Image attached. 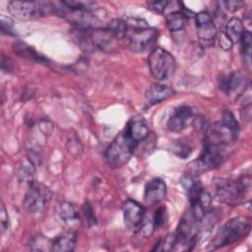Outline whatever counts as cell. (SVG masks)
Returning a JSON list of instances; mask_svg holds the SVG:
<instances>
[{"mask_svg":"<svg viewBox=\"0 0 252 252\" xmlns=\"http://www.w3.org/2000/svg\"><path fill=\"white\" fill-rule=\"evenodd\" d=\"M125 38L129 49L134 53H143L150 49L158 37V31L150 27L145 20L129 18L126 20Z\"/></svg>","mask_w":252,"mask_h":252,"instance_id":"1","label":"cell"},{"mask_svg":"<svg viewBox=\"0 0 252 252\" xmlns=\"http://www.w3.org/2000/svg\"><path fill=\"white\" fill-rule=\"evenodd\" d=\"M251 230V220L248 217L239 216L226 221L215 234L208 249L216 250L230 245L245 237Z\"/></svg>","mask_w":252,"mask_h":252,"instance_id":"2","label":"cell"},{"mask_svg":"<svg viewBox=\"0 0 252 252\" xmlns=\"http://www.w3.org/2000/svg\"><path fill=\"white\" fill-rule=\"evenodd\" d=\"M250 175L242 174L238 179L217 178L215 179L216 197L226 205H237L241 202L250 188Z\"/></svg>","mask_w":252,"mask_h":252,"instance_id":"3","label":"cell"},{"mask_svg":"<svg viewBox=\"0 0 252 252\" xmlns=\"http://www.w3.org/2000/svg\"><path fill=\"white\" fill-rule=\"evenodd\" d=\"M225 158V146L205 142L200 157L188 164L186 173L198 176L205 171L220 167Z\"/></svg>","mask_w":252,"mask_h":252,"instance_id":"4","label":"cell"},{"mask_svg":"<svg viewBox=\"0 0 252 252\" xmlns=\"http://www.w3.org/2000/svg\"><path fill=\"white\" fill-rule=\"evenodd\" d=\"M138 145L125 130L122 131L113 139L105 151L104 158L107 164L114 168L124 165L131 158Z\"/></svg>","mask_w":252,"mask_h":252,"instance_id":"5","label":"cell"},{"mask_svg":"<svg viewBox=\"0 0 252 252\" xmlns=\"http://www.w3.org/2000/svg\"><path fill=\"white\" fill-rule=\"evenodd\" d=\"M202 220H199L190 209L184 213L174 232L175 249L178 247L183 250L193 249L201 233Z\"/></svg>","mask_w":252,"mask_h":252,"instance_id":"6","label":"cell"},{"mask_svg":"<svg viewBox=\"0 0 252 252\" xmlns=\"http://www.w3.org/2000/svg\"><path fill=\"white\" fill-rule=\"evenodd\" d=\"M148 64L152 76L158 81L169 80L174 75L176 69V62L173 56L159 46L152 50Z\"/></svg>","mask_w":252,"mask_h":252,"instance_id":"7","label":"cell"},{"mask_svg":"<svg viewBox=\"0 0 252 252\" xmlns=\"http://www.w3.org/2000/svg\"><path fill=\"white\" fill-rule=\"evenodd\" d=\"M53 9L50 2L46 1H10L8 11L19 20H33L48 15Z\"/></svg>","mask_w":252,"mask_h":252,"instance_id":"8","label":"cell"},{"mask_svg":"<svg viewBox=\"0 0 252 252\" xmlns=\"http://www.w3.org/2000/svg\"><path fill=\"white\" fill-rule=\"evenodd\" d=\"M51 197L52 192L49 188L34 181L29 185L24 199V207L30 214H38L51 200Z\"/></svg>","mask_w":252,"mask_h":252,"instance_id":"9","label":"cell"},{"mask_svg":"<svg viewBox=\"0 0 252 252\" xmlns=\"http://www.w3.org/2000/svg\"><path fill=\"white\" fill-rule=\"evenodd\" d=\"M196 33L203 47H210L218 35V29L210 13L203 11L196 15Z\"/></svg>","mask_w":252,"mask_h":252,"instance_id":"10","label":"cell"},{"mask_svg":"<svg viewBox=\"0 0 252 252\" xmlns=\"http://www.w3.org/2000/svg\"><path fill=\"white\" fill-rule=\"evenodd\" d=\"M123 220L126 227L132 231H139L145 216V209L134 200H126L122 205Z\"/></svg>","mask_w":252,"mask_h":252,"instance_id":"11","label":"cell"},{"mask_svg":"<svg viewBox=\"0 0 252 252\" xmlns=\"http://www.w3.org/2000/svg\"><path fill=\"white\" fill-rule=\"evenodd\" d=\"M194 110L191 106L183 104L177 106L167 120V129L170 132L179 133L191 125L194 121Z\"/></svg>","mask_w":252,"mask_h":252,"instance_id":"12","label":"cell"},{"mask_svg":"<svg viewBox=\"0 0 252 252\" xmlns=\"http://www.w3.org/2000/svg\"><path fill=\"white\" fill-rule=\"evenodd\" d=\"M237 139V135H235L226 125H224L221 121L215 122L211 124L205 133V142L227 146L231 142Z\"/></svg>","mask_w":252,"mask_h":252,"instance_id":"13","label":"cell"},{"mask_svg":"<svg viewBox=\"0 0 252 252\" xmlns=\"http://www.w3.org/2000/svg\"><path fill=\"white\" fill-rule=\"evenodd\" d=\"M247 80L245 76L239 71H234L220 80V88L229 96L237 98L243 92H245Z\"/></svg>","mask_w":252,"mask_h":252,"instance_id":"14","label":"cell"},{"mask_svg":"<svg viewBox=\"0 0 252 252\" xmlns=\"http://www.w3.org/2000/svg\"><path fill=\"white\" fill-rule=\"evenodd\" d=\"M166 196V184L161 178H153L145 186L144 200L149 205L161 202Z\"/></svg>","mask_w":252,"mask_h":252,"instance_id":"15","label":"cell"},{"mask_svg":"<svg viewBox=\"0 0 252 252\" xmlns=\"http://www.w3.org/2000/svg\"><path fill=\"white\" fill-rule=\"evenodd\" d=\"M124 130L138 144L144 141L150 134L149 125L145 118L142 116L132 117L128 121Z\"/></svg>","mask_w":252,"mask_h":252,"instance_id":"16","label":"cell"},{"mask_svg":"<svg viewBox=\"0 0 252 252\" xmlns=\"http://www.w3.org/2000/svg\"><path fill=\"white\" fill-rule=\"evenodd\" d=\"M174 94V90L166 85L160 83H155L151 85L146 91L145 96L146 100L150 105L157 104L162 100L172 96Z\"/></svg>","mask_w":252,"mask_h":252,"instance_id":"17","label":"cell"},{"mask_svg":"<svg viewBox=\"0 0 252 252\" xmlns=\"http://www.w3.org/2000/svg\"><path fill=\"white\" fill-rule=\"evenodd\" d=\"M58 216L60 220L70 227V229L75 228L81 222L79 210L70 202H62L59 205Z\"/></svg>","mask_w":252,"mask_h":252,"instance_id":"18","label":"cell"},{"mask_svg":"<svg viewBox=\"0 0 252 252\" xmlns=\"http://www.w3.org/2000/svg\"><path fill=\"white\" fill-rule=\"evenodd\" d=\"M77 232L74 229H69L59 234L52 243V251L66 252L73 251L76 247Z\"/></svg>","mask_w":252,"mask_h":252,"instance_id":"19","label":"cell"},{"mask_svg":"<svg viewBox=\"0 0 252 252\" xmlns=\"http://www.w3.org/2000/svg\"><path fill=\"white\" fill-rule=\"evenodd\" d=\"M244 30L245 29L243 27L241 20H239L238 18H231L226 23L224 33L234 44L235 42H239V39H240Z\"/></svg>","mask_w":252,"mask_h":252,"instance_id":"20","label":"cell"},{"mask_svg":"<svg viewBox=\"0 0 252 252\" xmlns=\"http://www.w3.org/2000/svg\"><path fill=\"white\" fill-rule=\"evenodd\" d=\"M186 16L182 13V11L171 12L165 17L166 26L171 32H178L184 30L186 25Z\"/></svg>","mask_w":252,"mask_h":252,"instance_id":"21","label":"cell"},{"mask_svg":"<svg viewBox=\"0 0 252 252\" xmlns=\"http://www.w3.org/2000/svg\"><path fill=\"white\" fill-rule=\"evenodd\" d=\"M13 46H14L15 52L22 57H25V58H28V59H31V60H33V61H36L39 63L46 62V59L42 55L38 54L33 48L27 45L26 43L16 42Z\"/></svg>","mask_w":252,"mask_h":252,"instance_id":"22","label":"cell"},{"mask_svg":"<svg viewBox=\"0 0 252 252\" xmlns=\"http://www.w3.org/2000/svg\"><path fill=\"white\" fill-rule=\"evenodd\" d=\"M34 172H35V169L32 161L31 159H27L22 161V163L19 166L17 174L21 181L27 183L28 185H31L32 182H34L33 180Z\"/></svg>","mask_w":252,"mask_h":252,"instance_id":"23","label":"cell"},{"mask_svg":"<svg viewBox=\"0 0 252 252\" xmlns=\"http://www.w3.org/2000/svg\"><path fill=\"white\" fill-rule=\"evenodd\" d=\"M240 50H241V55L243 57L244 63L250 68L251 65V46H252V36L251 32L248 30H244L240 39Z\"/></svg>","mask_w":252,"mask_h":252,"instance_id":"24","label":"cell"},{"mask_svg":"<svg viewBox=\"0 0 252 252\" xmlns=\"http://www.w3.org/2000/svg\"><path fill=\"white\" fill-rule=\"evenodd\" d=\"M106 29L115 37L116 40L125 38L127 32V23L123 19H114L107 24Z\"/></svg>","mask_w":252,"mask_h":252,"instance_id":"25","label":"cell"},{"mask_svg":"<svg viewBox=\"0 0 252 252\" xmlns=\"http://www.w3.org/2000/svg\"><path fill=\"white\" fill-rule=\"evenodd\" d=\"M171 151L178 158H186L191 155V153L193 151V147L189 141L179 140V141H175L172 144Z\"/></svg>","mask_w":252,"mask_h":252,"instance_id":"26","label":"cell"},{"mask_svg":"<svg viewBox=\"0 0 252 252\" xmlns=\"http://www.w3.org/2000/svg\"><path fill=\"white\" fill-rule=\"evenodd\" d=\"M53 240L45 237L44 235H36L32 238L30 248L32 251H52Z\"/></svg>","mask_w":252,"mask_h":252,"instance_id":"27","label":"cell"},{"mask_svg":"<svg viewBox=\"0 0 252 252\" xmlns=\"http://www.w3.org/2000/svg\"><path fill=\"white\" fill-rule=\"evenodd\" d=\"M224 125H226L235 135L238 136L239 133V125L234 115L229 110H224L221 114V120Z\"/></svg>","mask_w":252,"mask_h":252,"instance_id":"28","label":"cell"},{"mask_svg":"<svg viewBox=\"0 0 252 252\" xmlns=\"http://www.w3.org/2000/svg\"><path fill=\"white\" fill-rule=\"evenodd\" d=\"M153 220H154L156 228H158L164 225L166 221V209L164 207H159L158 210H156L153 216Z\"/></svg>","mask_w":252,"mask_h":252,"instance_id":"29","label":"cell"},{"mask_svg":"<svg viewBox=\"0 0 252 252\" xmlns=\"http://www.w3.org/2000/svg\"><path fill=\"white\" fill-rule=\"evenodd\" d=\"M148 7L150 10L158 13V14H162L163 11L165 10L166 6L168 5V1H148L147 2Z\"/></svg>","mask_w":252,"mask_h":252,"instance_id":"30","label":"cell"},{"mask_svg":"<svg viewBox=\"0 0 252 252\" xmlns=\"http://www.w3.org/2000/svg\"><path fill=\"white\" fill-rule=\"evenodd\" d=\"M1 32L3 33L10 34V35L15 34L13 21L10 18H6L4 16L1 17Z\"/></svg>","mask_w":252,"mask_h":252,"instance_id":"31","label":"cell"},{"mask_svg":"<svg viewBox=\"0 0 252 252\" xmlns=\"http://www.w3.org/2000/svg\"><path fill=\"white\" fill-rule=\"evenodd\" d=\"M218 40H219L220 47L223 50H229L233 46L232 41L227 37V35L224 33V32H220V33L219 34Z\"/></svg>","mask_w":252,"mask_h":252,"instance_id":"32","label":"cell"},{"mask_svg":"<svg viewBox=\"0 0 252 252\" xmlns=\"http://www.w3.org/2000/svg\"><path fill=\"white\" fill-rule=\"evenodd\" d=\"M0 220H1V230H2V232H4V230H6L8 228V226H9V217H8L6 208H5L3 203L1 205Z\"/></svg>","mask_w":252,"mask_h":252,"instance_id":"33","label":"cell"},{"mask_svg":"<svg viewBox=\"0 0 252 252\" xmlns=\"http://www.w3.org/2000/svg\"><path fill=\"white\" fill-rule=\"evenodd\" d=\"M84 213H85V216H86L88 221L90 222V224H94L95 223V218H94V211H93V209H92V207L90 206L89 203L84 205Z\"/></svg>","mask_w":252,"mask_h":252,"instance_id":"34","label":"cell"},{"mask_svg":"<svg viewBox=\"0 0 252 252\" xmlns=\"http://www.w3.org/2000/svg\"><path fill=\"white\" fill-rule=\"evenodd\" d=\"M223 4L225 5V8L229 11V12H235L238 9H240L243 6V2L242 1H225L223 2Z\"/></svg>","mask_w":252,"mask_h":252,"instance_id":"35","label":"cell"}]
</instances>
